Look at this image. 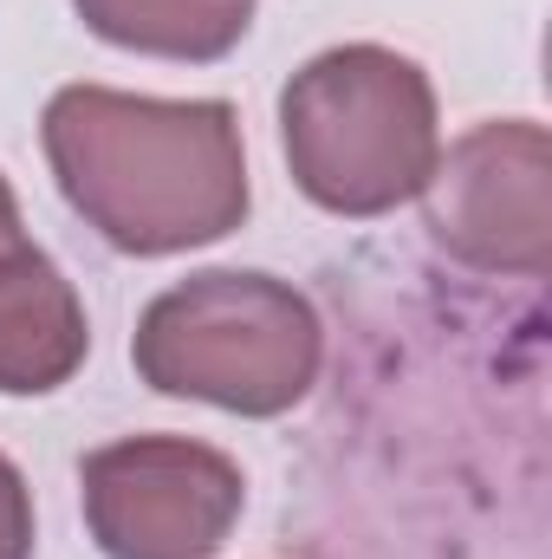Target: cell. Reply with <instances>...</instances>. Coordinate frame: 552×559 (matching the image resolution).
<instances>
[{
    "label": "cell",
    "mask_w": 552,
    "mask_h": 559,
    "mask_svg": "<svg viewBox=\"0 0 552 559\" xmlns=\"http://www.w3.org/2000/svg\"><path fill=\"white\" fill-rule=\"evenodd\" d=\"M39 143L65 209L118 254L163 261L248 222V143L228 98H143L59 85Z\"/></svg>",
    "instance_id": "6da1fadb"
},
{
    "label": "cell",
    "mask_w": 552,
    "mask_h": 559,
    "mask_svg": "<svg viewBox=\"0 0 552 559\" xmlns=\"http://www.w3.org/2000/svg\"><path fill=\"white\" fill-rule=\"evenodd\" d=\"M279 150L299 195L345 222L416 202L442 156L435 85L410 52L351 39L305 59L279 92Z\"/></svg>",
    "instance_id": "7a4b0ae2"
},
{
    "label": "cell",
    "mask_w": 552,
    "mask_h": 559,
    "mask_svg": "<svg viewBox=\"0 0 552 559\" xmlns=\"http://www.w3.org/2000/svg\"><path fill=\"white\" fill-rule=\"evenodd\" d=\"M131 365L156 397L215 404L228 417H286L325 371V325L292 280L208 267L143 306Z\"/></svg>",
    "instance_id": "3957f363"
},
{
    "label": "cell",
    "mask_w": 552,
    "mask_h": 559,
    "mask_svg": "<svg viewBox=\"0 0 552 559\" xmlns=\"http://www.w3.org/2000/svg\"><path fill=\"white\" fill-rule=\"evenodd\" d=\"M85 527L105 559H215L248 508V475L195 436H118L79 462Z\"/></svg>",
    "instance_id": "277c9868"
},
{
    "label": "cell",
    "mask_w": 552,
    "mask_h": 559,
    "mask_svg": "<svg viewBox=\"0 0 552 559\" xmlns=\"http://www.w3.org/2000/svg\"><path fill=\"white\" fill-rule=\"evenodd\" d=\"M429 241L475 274L547 280L552 261V143L533 118H488L422 189Z\"/></svg>",
    "instance_id": "5b68a950"
},
{
    "label": "cell",
    "mask_w": 552,
    "mask_h": 559,
    "mask_svg": "<svg viewBox=\"0 0 552 559\" xmlns=\"http://www.w3.org/2000/svg\"><path fill=\"white\" fill-rule=\"evenodd\" d=\"M92 352L85 299L33 241L0 261V397H52Z\"/></svg>",
    "instance_id": "8992f818"
},
{
    "label": "cell",
    "mask_w": 552,
    "mask_h": 559,
    "mask_svg": "<svg viewBox=\"0 0 552 559\" xmlns=\"http://www.w3.org/2000/svg\"><path fill=\"white\" fill-rule=\"evenodd\" d=\"M72 7L105 46L176 66L228 59L254 26V0H72Z\"/></svg>",
    "instance_id": "52a82bcc"
},
{
    "label": "cell",
    "mask_w": 552,
    "mask_h": 559,
    "mask_svg": "<svg viewBox=\"0 0 552 559\" xmlns=\"http://www.w3.org/2000/svg\"><path fill=\"white\" fill-rule=\"evenodd\" d=\"M0 559H33V488L13 455H0Z\"/></svg>",
    "instance_id": "ba28073f"
},
{
    "label": "cell",
    "mask_w": 552,
    "mask_h": 559,
    "mask_svg": "<svg viewBox=\"0 0 552 559\" xmlns=\"http://www.w3.org/2000/svg\"><path fill=\"white\" fill-rule=\"evenodd\" d=\"M13 248H26V228H20V195H13V182L0 176V261H7Z\"/></svg>",
    "instance_id": "9c48e42d"
}]
</instances>
